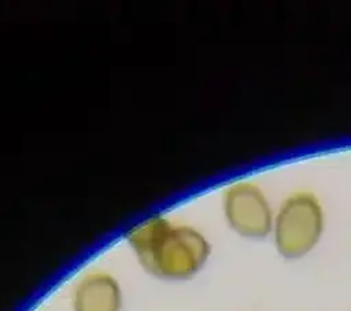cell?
<instances>
[{"instance_id": "3", "label": "cell", "mask_w": 351, "mask_h": 311, "mask_svg": "<svg viewBox=\"0 0 351 311\" xmlns=\"http://www.w3.org/2000/svg\"><path fill=\"white\" fill-rule=\"evenodd\" d=\"M225 215L241 236L261 238L273 229V214L263 190L254 182L240 181L225 193Z\"/></svg>"}, {"instance_id": "4", "label": "cell", "mask_w": 351, "mask_h": 311, "mask_svg": "<svg viewBox=\"0 0 351 311\" xmlns=\"http://www.w3.org/2000/svg\"><path fill=\"white\" fill-rule=\"evenodd\" d=\"M77 311H117V285L106 277L88 279L77 293Z\"/></svg>"}, {"instance_id": "1", "label": "cell", "mask_w": 351, "mask_h": 311, "mask_svg": "<svg viewBox=\"0 0 351 311\" xmlns=\"http://www.w3.org/2000/svg\"><path fill=\"white\" fill-rule=\"evenodd\" d=\"M134 245L147 266L176 277L192 274L208 255L204 237L189 227H152Z\"/></svg>"}, {"instance_id": "2", "label": "cell", "mask_w": 351, "mask_h": 311, "mask_svg": "<svg viewBox=\"0 0 351 311\" xmlns=\"http://www.w3.org/2000/svg\"><path fill=\"white\" fill-rule=\"evenodd\" d=\"M274 242L281 256L295 259L310 252L324 229L319 199L310 190L291 193L280 206L273 221Z\"/></svg>"}]
</instances>
